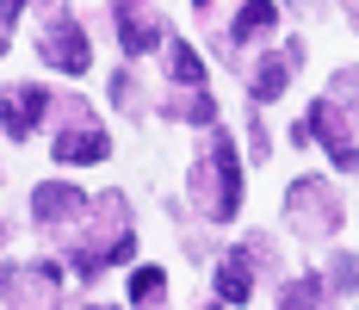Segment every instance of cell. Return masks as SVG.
Returning <instances> with one entry per match:
<instances>
[{"instance_id":"cell-10","label":"cell","mask_w":359,"mask_h":310,"mask_svg":"<svg viewBox=\"0 0 359 310\" xmlns=\"http://www.w3.org/2000/svg\"><path fill=\"white\" fill-rule=\"evenodd\" d=\"M6 292H13V304H19V310H43L50 298H56V273H50V267L13 273V279H6Z\"/></svg>"},{"instance_id":"cell-20","label":"cell","mask_w":359,"mask_h":310,"mask_svg":"<svg viewBox=\"0 0 359 310\" xmlns=\"http://www.w3.org/2000/svg\"><path fill=\"white\" fill-rule=\"evenodd\" d=\"M13 13H19V0H0V19H13Z\"/></svg>"},{"instance_id":"cell-22","label":"cell","mask_w":359,"mask_h":310,"mask_svg":"<svg viewBox=\"0 0 359 310\" xmlns=\"http://www.w3.org/2000/svg\"><path fill=\"white\" fill-rule=\"evenodd\" d=\"M0 50H6V37H0Z\"/></svg>"},{"instance_id":"cell-3","label":"cell","mask_w":359,"mask_h":310,"mask_svg":"<svg viewBox=\"0 0 359 310\" xmlns=\"http://www.w3.org/2000/svg\"><path fill=\"white\" fill-rule=\"evenodd\" d=\"M285 224L297 230V236H310V242H328L334 230H341V193L328 186V180H297L285 193Z\"/></svg>"},{"instance_id":"cell-18","label":"cell","mask_w":359,"mask_h":310,"mask_svg":"<svg viewBox=\"0 0 359 310\" xmlns=\"http://www.w3.org/2000/svg\"><path fill=\"white\" fill-rule=\"evenodd\" d=\"M323 285H328V292H353V285H359V261H353V254H334V267H328Z\"/></svg>"},{"instance_id":"cell-6","label":"cell","mask_w":359,"mask_h":310,"mask_svg":"<svg viewBox=\"0 0 359 310\" xmlns=\"http://www.w3.org/2000/svg\"><path fill=\"white\" fill-rule=\"evenodd\" d=\"M106 149H111V137L93 124V118H69L62 124V137H56V162H106Z\"/></svg>"},{"instance_id":"cell-13","label":"cell","mask_w":359,"mask_h":310,"mask_svg":"<svg viewBox=\"0 0 359 310\" xmlns=\"http://www.w3.org/2000/svg\"><path fill=\"white\" fill-rule=\"evenodd\" d=\"M168 75H174L180 87H205V63H198V50H192V44H168Z\"/></svg>"},{"instance_id":"cell-16","label":"cell","mask_w":359,"mask_h":310,"mask_svg":"<svg viewBox=\"0 0 359 310\" xmlns=\"http://www.w3.org/2000/svg\"><path fill=\"white\" fill-rule=\"evenodd\" d=\"M279 310H328L323 304V279H297L279 292Z\"/></svg>"},{"instance_id":"cell-12","label":"cell","mask_w":359,"mask_h":310,"mask_svg":"<svg viewBox=\"0 0 359 310\" xmlns=\"http://www.w3.org/2000/svg\"><path fill=\"white\" fill-rule=\"evenodd\" d=\"M118 37H124V50H130V56H143V50L161 44V25H155L149 13H118Z\"/></svg>"},{"instance_id":"cell-9","label":"cell","mask_w":359,"mask_h":310,"mask_svg":"<svg viewBox=\"0 0 359 310\" xmlns=\"http://www.w3.org/2000/svg\"><path fill=\"white\" fill-rule=\"evenodd\" d=\"M291 75H297V44H291V50H279V56H260V69L248 75L254 100H279V93L291 87Z\"/></svg>"},{"instance_id":"cell-5","label":"cell","mask_w":359,"mask_h":310,"mask_svg":"<svg viewBox=\"0 0 359 310\" xmlns=\"http://www.w3.org/2000/svg\"><path fill=\"white\" fill-rule=\"evenodd\" d=\"M37 50H43V63H56L62 75H81L87 63H93V50H87V32H81L74 19H56L50 32L37 37Z\"/></svg>"},{"instance_id":"cell-21","label":"cell","mask_w":359,"mask_h":310,"mask_svg":"<svg viewBox=\"0 0 359 310\" xmlns=\"http://www.w3.org/2000/svg\"><path fill=\"white\" fill-rule=\"evenodd\" d=\"M341 6H347V13H353V25H359V0H341Z\"/></svg>"},{"instance_id":"cell-4","label":"cell","mask_w":359,"mask_h":310,"mask_svg":"<svg viewBox=\"0 0 359 310\" xmlns=\"http://www.w3.org/2000/svg\"><path fill=\"white\" fill-rule=\"evenodd\" d=\"M304 131L328 149L334 168H359V137H353V112H347V105H334L323 93V100L310 105V124H304Z\"/></svg>"},{"instance_id":"cell-11","label":"cell","mask_w":359,"mask_h":310,"mask_svg":"<svg viewBox=\"0 0 359 310\" xmlns=\"http://www.w3.org/2000/svg\"><path fill=\"white\" fill-rule=\"evenodd\" d=\"M273 25H279V6H273V0H248V6H242V19L229 25V44H254V37L273 32Z\"/></svg>"},{"instance_id":"cell-7","label":"cell","mask_w":359,"mask_h":310,"mask_svg":"<svg viewBox=\"0 0 359 310\" xmlns=\"http://www.w3.org/2000/svg\"><path fill=\"white\" fill-rule=\"evenodd\" d=\"M43 105H50L43 87H19V93H6V100H0V124H6V137H32L37 118H43Z\"/></svg>"},{"instance_id":"cell-2","label":"cell","mask_w":359,"mask_h":310,"mask_svg":"<svg viewBox=\"0 0 359 310\" xmlns=\"http://www.w3.org/2000/svg\"><path fill=\"white\" fill-rule=\"evenodd\" d=\"M192 193H198V205H205V217H236V205H242V168H236V143L217 137L211 149H205V162H198V174H192Z\"/></svg>"},{"instance_id":"cell-19","label":"cell","mask_w":359,"mask_h":310,"mask_svg":"<svg viewBox=\"0 0 359 310\" xmlns=\"http://www.w3.org/2000/svg\"><path fill=\"white\" fill-rule=\"evenodd\" d=\"M328 100H334V105H347V112H353V105H359V69H341V75H334V87H328Z\"/></svg>"},{"instance_id":"cell-14","label":"cell","mask_w":359,"mask_h":310,"mask_svg":"<svg viewBox=\"0 0 359 310\" xmlns=\"http://www.w3.org/2000/svg\"><path fill=\"white\" fill-rule=\"evenodd\" d=\"M248 254H229V261H223V267H217V292H223V298H229V304H242V298H248Z\"/></svg>"},{"instance_id":"cell-1","label":"cell","mask_w":359,"mask_h":310,"mask_svg":"<svg viewBox=\"0 0 359 310\" xmlns=\"http://www.w3.org/2000/svg\"><path fill=\"white\" fill-rule=\"evenodd\" d=\"M130 248H137V236H130V211H124L118 193H106V199L93 205V230H87V242H81L74 267H81V273H100V267H111V261H124Z\"/></svg>"},{"instance_id":"cell-8","label":"cell","mask_w":359,"mask_h":310,"mask_svg":"<svg viewBox=\"0 0 359 310\" xmlns=\"http://www.w3.org/2000/svg\"><path fill=\"white\" fill-rule=\"evenodd\" d=\"M32 211H37L43 230H62L74 211H87V199H81L74 186H62V180H50V186H37V193H32Z\"/></svg>"},{"instance_id":"cell-17","label":"cell","mask_w":359,"mask_h":310,"mask_svg":"<svg viewBox=\"0 0 359 310\" xmlns=\"http://www.w3.org/2000/svg\"><path fill=\"white\" fill-rule=\"evenodd\" d=\"M174 118H186V124H211L217 118V105L205 87H186V100H174Z\"/></svg>"},{"instance_id":"cell-15","label":"cell","mask_w":359,"mask_h":310,"mask_svg":"<svg viewBox=\"0 0 359 310\" xmlns=\"http://www.w3.org/2000/svg\"><path fill=\"white\" fill-rule=\"evenodd\" d=\"M161 292H168V273L161 267H137L130 273V304H161Z\"/></svg>"}]
</instances>
